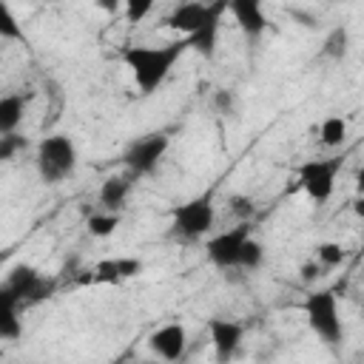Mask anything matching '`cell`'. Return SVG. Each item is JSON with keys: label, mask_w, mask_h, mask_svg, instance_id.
<instances>
[{"label": "cell", "mask_w": 364, "mask_h": 364, "mask_svg": "<svg viewBox=\"0 0 364 364\" xmlns=\"http://www.w3.org/2000/svg\"><path fill=\"white\" fill-rule=\"evenodd\" d=\"M210 14V0H185L179 3L168 17H165V26L179 31L182 37H191L202 28V23L208 20Z\"/></svg>", "instance_id": "cell-11"}, {"label": "cell", "mask_w": 364, "mask_h": 364, "mask_svg": "<svg viewBox=\"0 0 364 364\" xmlns=\"http://www.w3.org/2000/svg\"><path fill=\"white\" fill-rule=\"evenodd\" d=\"M20 148H26V139L17 134H0V159L9 162Z\"/></svg>", "instance_id": "cell-24"}, {"label": "cell", "mask_w": 364, "mask_h": 364, "mask_svg": "<svg viewBox=\"0 0 364 364\" xmlns=\"http://www.w3.org/2000/svg\"><path fill=\"white\" fill-rule=\"evenodd\" d=\"M216 105L228 114V111H230V105H233V94H230V91H225V88H222V91H216Z\"/></svg>", "instance_id": "cell-28"}, {"label": "cell", "mask_w": 364, "mask_h": 364, "mask_svg": "<svg viewBox=\"0 0 364 364\" xmlns=\"http://www.w3.org/2000/svg\"><path fill=\"white\" fill-rule=\"evenodd\" d=\"M361 307H364V296H361Z\"/></svg>", "instance_id": "cell-31"}, {"label": "cell", "mask_w": 364, "mask_h": 364, "mask_svg": "<svg viewBox=\"0 0 364 364\" xmlns=\"http://www.w3.org/2000/svg\"><path fill=\"white\" fill-rule=\"evenodd\" d=\"M262 262H264V247H262V242H256V239L250 236V239L245 242V247H242L239 270H259Z\"/></svg>", "instance_id": "cell-21"}, {"label": "cell", "mask_w": 364, "mask_h": 364, "mask_svg": "<svg viewBox=\"0 0 364 364\" xmlns=\"http://www.w3.org/2000/svg\"><path fill=\"white\" fill-rule=\"evenodd\" d=\"M154 3L156 0H125V20L128 23H142L151 11H154Z\"/></svg>", "instance_id": "cell-23"}, {"label": "cell", "mask_w": 364, "mask_h": 364, "mask_svg": "<svg viewBox=\"0 0 364 364\" xmlns=\"http://www.w3.org/2000/svg\"><path fill=\"white\" fill-rule=\"evenodd\" d=\"M338 171H341V156L307 159L296 168V188H301L316 205H324L336 191Z\"/></svg>", "instance_id": "cell-6"}, {"label": "cell", "mask_w": 364, "mask_h": 364, "mask_svg": "<svg viewBox=\"0 0 364 364\" xmlns=\"http://www.w3.org/2000/svg\"><path fill=\"white\" fill-rule=\"evenodd\" d=\"M301 307H304L307 324L318 336V341L333 347V344H338L344 338V324H341V316H338V296H336V290H330V287L313 290V293H307Z\"/></svg>", "instance_id": "cell-5"}, {"label": "cell", "mask_w": 364, "mask_h": 364, "mask_svg": "<svg viewBox=\"0 0 364 364\" xmlns=\"http://www.w3.org/2000/svg\"><path fill=\"white\" fill-rule=\"evenodd\" d=\"M34 165L37 173L46 185L65 182L77 171V145L68 134H48L37 142L34 151Z\"/></svg>", "instance_id": "cell-2"}, {"label": "cell", "mask_w": 364, "mask_h": 364, "mask_svg": "<svg viewBox=\"0 0 364 364\" xmlns=\"http://www.w3.org/2000/svg\"><path fill=\"white\" fill-rule=\"evenodd\" d=\"M142 273V262L139 259H131V256H119V259H102L94 264V273H91V282H100V284H119L125 279H134Z\"/></svg>", "instance_id": "cell-13"}, {"label": "cell", "mask_w": 364, "mask_h": 364, "mask_svg": "<svg viewBox=\"0 0 364 364\" xmlns=\"http://www.w3.org/2000/svg\"><path fill=\"white\" fill-rule=\"evenodd\" d=\"M216 225V205H213V191H205L182 205L173 208L171 213V233L179 242H196L205 239Z\"/></svg>", "instance_id": "cell-3"}, {"label": "cell", "mask_w": 364, "mask_h": 364, "mask_svg": "<svg viewBox=\"0 0 364 364\" xmlns=\"http://www.w3.org/2000/svg\"><path fill=\"white\" fill-rule=\"evenodd\" d=\"M347 46H350V34H347V28H344V26H336V28L327 34V40H324L321 54L330 57V60H341V57L347 54Z\"/></svg>", "instance_id": "cell-19"}, {"label": "cell", "mask_w": 364, "mask_h": 364, "mask_svg": "<svg viewBox=\"0 0 364 364\" xmlns=\"http://www.w3.org/2000/svg\"><path fill=\"white\" fill-rule=\"evenodd\" d=\"M353 210H355L358 216H364V196H358V199L353 202Z\"/></svg>", "instance_id": "cell-30"}, {"label": "cell", "mask_w": 364, "mask_h": 364, "mask_svg": "<svg viewBox=\"0 0 364 364\" xmlns=\"http://www.w3.org/2000/svg\"><path fill=\"white\" fill-rule=\"evenodd\" d=\"M148 347L154 355H159L165 361H176V358H182V353L188 347V330L179 321L162 324L148 336Z\"/></svg>", "instance_id": "cell-10"}, {"label": "cell", "mask_w": 364, "mask_h": 364, "mask_svg": "<svg viewBox=\"0 0 364 364\" xmlns=\"http://www.w3.org/2000/svg\"><path fill=\"white\" fill-rule=\"evenodd\" d=\"M253 236L250 222H239L228 230H219L216 236H210L205 242V256L213 267L219 270H239V259H242V247L245 242Z\"/></svg>", "instance_id": "cell-7"}, {"label": "cell", "mask_w": 364, "mask_h": 364, "mask_svg": "<svg viewBox=\"0 0 364 364\" xmlns=\"http://www.w3.org/2000/svg\"><path fill=\"white\" fill-rule=\"evenodd\" d=\"M119 228V213L117 210H102V213H91L88 216V233L97 239L114 236V230Z\"/></svg>", "instance_id": "cell-18"}, {"label": "cell", "mask_w": 364, "mask_h": 364, "mask_svg": "<svg viewBox=\"0 0 364 364\" xmlns=\"http://www.w3.org/2000/svg\"><path fill=\"white\" fill-rule=\"evenodd\" d=\"M131 176H134V173H128V176L114 173V176H105V179H102L97 199H100V205H102L105 210H122V208H125L128 193H131Z\"/></svg>", "instance_id": "cell-14"}, {"label": "cell", "mask_w": 364, "mask_h": 364, "mask_svg": "<svg viewBox=\"0 0 364 364\" xmlns=\"http://www.w3.org/2000/svg\"><path fill=\"white\" fill-rule=\"evenodd\" d=\"M191 48V40H171L162 46H128L122 51V63L134 77V85L139 88V94H154L168 74L173 71V65L179 63V57Z\"/></svg>", "instance_id": "cell-1"}, {"label": "cell", "mask_w": 364, "mask_h": 364, "mask_svg": "<svg viewBox=\"0 0 364 364\" xmlns=\"http://www.w3.org/2000/svg\"><path fill=\"white\" fill-rule=\"evenodd\" d=\"M321 270H324V267H321L316 259H313V262H304V264L299 267V279H301L304 284H313V282L321 276Z\"/></svg>", "instance_id": "cell-26"}, {"label": "cell", "mask_w": 364, "mask_h": 364, "mask_svg": "<svg viewBox=\"0 0 364 364\" xmlns=\"http://www.w3.org/2000/svg\"><path fill=\"white\" fill-rule=\"evenodd\" d=\"M51 293H54V279L43 276L31 264H14L0 284V304L26 307V304H37L48 299Z\"/></svg>", "instance_id": "cell-4"}, {"label": "cell", "mask_w": 364, "mask_h": 364, "mask_svg": "<svg viewBox=\"0 0 364 364\" xmlns=\"http://www.w3.org/2000/svg\"><path fill=\"white\" fill-rule=\"evenodd\" d=\"M344 139H347V119L338 117V114L324 117L321 125H318V142L324 148H341Z\"/></svg>", "instance_id": "cell-16"}, {"label": "cell", "mask_w": 364, "mask_h": 364, "mask_svg": "<svg viewBox=\"0 0 364 364\" xmlns=\"http://www.w3.org/2000/svg\"><path fill=\"white\" fill-rule=\"evenodd\" d=\"M168 148H171V136H168V134H145V136L134 139V142L125 148L122 165H125L128 173H134V176H151V173L159 168V162L165 159Z\"/></svg>", "instance_id": "cell-8"}, {"label": "cell", "mask_w": 364, "mask_h": 364, "mask_svg": "<svg viewBox=\"0 0 364 364\" xmlns=\"http://www.w3.org/2000/svg\"><path fill=\"white\" fill-rule=\"evenodd\" d=\"M23 336V318H20V307L14 304H0V338L3 341H14Z\"/></svg>", "instance_id": "cell-17"}, {"label": "cell", "mask_w": 364, "mask_h": 364, "mask_svg": "<svg viewBox=\"0 0 364 364\" xmlns=\"http://www.w3.org/2000/svg\"><path fill=\"white\" fill-rule=\"evenodd\" d=\"M0 37L3 40H23V28L17 23V17L11 14V9L3 11V23H0Z\"/></svg>", "instance_id": "cell-25"}, {"label": "cell", "mask_w": 364, "mask_h": 364, "mask_svg": "<svg viewBox=\"0 0 364 364\" xmlns=\"http://www.w3.org/2000/svg\"><path fill=\"white\" fill-rule=\"evenodd\" d=\"M228 11L233 14L236 26L247 37H259L267 28V14H264V0H230Z\"/></svg>", "instance_id": "cell-12"}, {"label": "cell", "mask_w": 364, "mask_h": 364, "mask_svg": "<svg viewBox=\"0 0 364 364\" xmlns=\"http://www.w3.org/2000/svg\"><path fill=\"white\" fill-rule=\"evenodd\" d=\"M344 259H347V253H344V247H341L338 242H318V245H316V262H318L324 270L338 267Z\"/></svg>", "instance_id": "cell-20"}, {"label": "cell", "mask_w": 364, "mask_h": 364, "mask_svg": "<svg viewBox=\"0 0 364 364\" xmlns=\"http://www.w3.org/2000/svg\"><path fill=\"white\" fill-rule=\"evenodd\" d=\"M23 111H26V100L20 94H6L0 100V134H14L17 125L23 122Z\"/></svg>", "instance_id": "cell-15"}, {"label": "cell", "mask_w": 364, "mask_h": 364, "mask_svg": "<svg viewBox=\"0 0 364 364\" xmlns=\"http://www.w3.org/2000/svg\"><path fill=\"white\" fill-rule=\"evenodd\" d=\"M208 333H210V344H213V353L219 361H228L236 355V350L242 347V338H245V327L233 318H210L208 321Z\"/></svg>", "instance_id": "cell-9"}, {"label": "cell", "mask_w": 364, "mask_h": 364, "mask_svg": "<svg viewBox=\"0 0 364 364\" xmlns=\"http://www.w3.org/2000/svg\"><path fill=\"white\" fill-rule=\"evenodd\" d=\"M228 208H230L233 216H239V222H247L253 216V210H256V202L250 196H245V193H233L228 199Z\"/></svg>", "instance_id": "cell-22"}, {"label": "cell", "mask_w": 364, "mask_h": 364, "mask_svg": "<svg viewBox=\"0 0 364 364\" xmlns=\"http://www.w3.org/2000/svg\"><path fill=\"white\" fill-rule=\"evenodd\" d=\"M355 191H358V196H364V165L355 171Z\"/></svg>", "instance_id": "cell-29"}, {"label": "cell", "mask_w": 364, "mask_h": 364, "mask_svg": "<svg viewBox=\"0 0 364 364\" xmlns=\"http://www.w3.org/2000/svg\"><path fill=\"white\" fill-rule=\"evenodd\" d=\"M94 6L105 14H117L119 9H125V0H94Z\"/></svg>", "instance_id": "cell-27"}]
</instances>
